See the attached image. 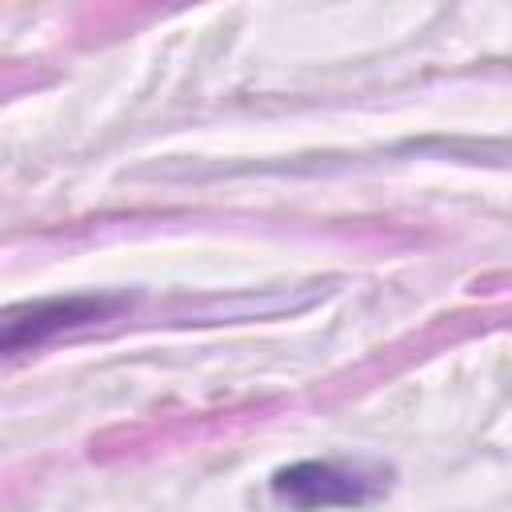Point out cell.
Listing matches in <instances>:
<instances>
[{"label": "cell", "mask_w": 512, "mask_h": 512, "mask_svg": "<svg viewBox=\"0 0 512 512\" xmlns=\"http://www.w3.org/2000/svg\"><path fill=\"white\" fill-rule=\"evenodd\" d=\"M388 472L340 460H300L272 476V496L292 508H336V504H364L384 492Z\"/></svg>", "instance_id": "1"}, {"label": "cell", "mask_w": 512, "mask_h": 512, "mask_svg": "<svg viewBox=\"0 0 512 512\" xmlns=\"http://www.w3.org/2000/svg\"><path fill=\"white\" fill-rule=\"evenodd\" d=\"M112 308H116V300L84 296V300H48V304L28 308L24 316L12 312L8 316V328H4V352L16 356L20 348H36V344H44L48 336H56L64 328H76V324H88V320L108 316Z\"/></svg>", "instance_id": "2"}]
</instances>
